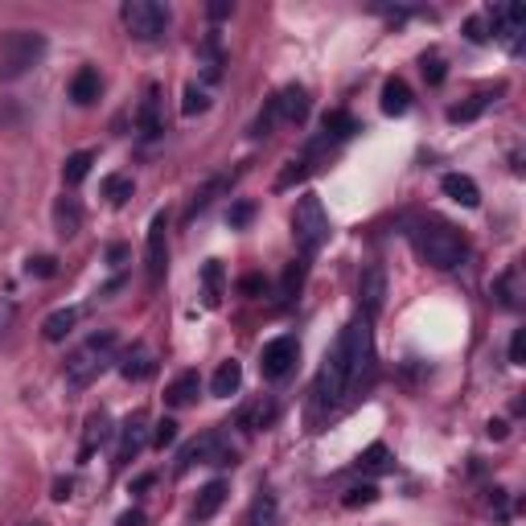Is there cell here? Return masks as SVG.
<instances>
[{
    "instance_id": "1",
    "label": "cell",
    "mask_w": 526,
    "mask_h": 526,
    "mask_svg": "<svg viewBox=\"0 0 526 526\" xmlns=\"http://www.w3.org/2000/svg\"><path fill=\"white\" fill-rule=\"evenodd\" d=\"M370 358H375L370 321L366 317L345 321V329L337 333V342H333V350L325 354L321 370H317V383H312V419L337 411L345 399L354 395L362 375L370 370Z\"/></svg>"
},
{
    "instance_id": "28",
    "label": "cell",
    "mask_w": 526,
    "mask_h": 526,
    "mask_svg": "<svg viewBox=\"0 0 526 526\" xmlns=\"http://www.w3.org/2000/svg\"><path fill=\"white\" fill-rule=\"evenodd\" d=\"M99 194L108 198L111 206H124L132 194H136V182H132L128 173H108V177L99 182Z\"/></svg>"
},
{
    "instance_id": "21",
    "label": "cell",
    "mask_w": 526,
    "mask_h": 526,
    "mask_svg": "<svg viewBox=\"0 0 526 526\" xmlns=\"http://www.w3.org/2000/svg\"><path fill=\"white\" fill-rule=\"evenodd\" d=\"M411 111V86L403 78H387L383 83V116H408Z\"/></svg>"
},
{
    "instance_id": "8",
    "label": "cell",
    "mask_w": 526,
    "mask_h": 526,
    "mask_svg": "<svg viewBox=\"0 0 526 526\" xmlns=\"http://www.w3.org/2000/svg\"><path fill=\"white\" fill-rule=\"evenodd\" d=\"M485 25H490V37L510 50V54H522V37H526V9L518 0H506V4H490L481 9Z\"/></svg>"
},
{
    "instance_id": "43",
    "label": "cell",
    "mask_w": 526,
    "mask_h": 526,
    "mask_svg": "<svg viewBox=\"0 0 526 526\" xmlns=\"http://www.w3.org/2000/svg\"><path fill=\"white\" fill-rule=\"evenodd\" d=\"M70 490H75V477H62V481H54V502H66V498H70Z\"/></svg>"
},
{
    "instance_id": "48",
    "label": "cell",
    "mask_w": 526,
    "mask_h": 526,
    "mask_svg": "<svg viewBox=\"0 0 526 526\" xmlns=\"http://www.w3.org/2000/svg\"><path fill=\"white\" fill-rule=\"evenodd\" d=\"M243 292H259V276H247V279H243Z\"/></svg>"
},
{
    "instance_id": "47",
    "label": "cell",
    "mask_w": 526,
    "mask_h": 526,
    "mask_svg": "<svg viewBox=\"0 0 526 526\" xmlns=\"http://www.w3.org/2000/svg\"><path fill=\"white\" fill-rule=\"evenodd\" d=\"M124 255H128V251H124V247H111V251H108V259H111V263H116V268H119V259H124Z\"/></svg>"
},
{
    "instance_id": "34",
    "label": "cell",
    "mask_w": 526,
    "mask_h": 526,
    "mask_svg": "<svg viewBox=\"0 0 526 526\" xmlns=\"http://www.w3.org/2000/svg\"><path fill=\"white\" fill-rule=\"evenodd\" d=\"M358 469L362 473H387L391 469V452H387V444H370V449L358 457Z\"/></svg>"
},
{
    "instance_id": "33",
    "label": "cell",
    "mask_w": 526,
    "mask_h": 526,
    "mask_svg": "<svg viewBox=\"0 0 526 526\" xmlns=\"http://www.w3.org/2000/svg\"><path fill=\"white\" fill-rule=\"evenodd\" d=\"M378 502V485L375 481H362V485H350L342 494V506L345 510H358V506H375Z\"/></svg>"
},
{
    "instance_id": "11",
    "label": "cell",
    "mask_w": 526,
    "mask_h": 526,
    "mask_svg": "<svg viewBox=\"0 0 526 526\" xmlns=\"http://www.w3.org/2000/svg\"><path fill=\"white\" fill-rule=\"evenodd\" d=\"M169 214H152L149 239H144V271H149V288H161L165 271H169Z\"/></svg>"
},
{
    "instance_id": "44",
    "label": "cell",
    "mask_w": 526,
    "mask_h": 526,
    "mask_svg": "<svg viewBox=\"0 0 526 526\" xmlns=\"http://www.w3.org/2000/svg\"><path fill=\"white\" fill-rule=\"evenodd\" d=\"M116 526H144V510H128V514H119Z\"/></svg>"
},
{
    "instance_id": "9",
    "label": "cell",
    "mask_w": 526,
    "mask_h": 526,
    "mask_svg": "<svg viewBox=\"0 0 526 526\" xmlns=\"http://www.w3.org/2000/svg\"><path fill=\"white\" fill-rule=\"evenodd\" d=\"M235 444L226 432H202L198 441H190L182 449V461H177V473H190L194 465H235Z\"/></svg>"
},
{
    "instance_id": "46",
    "label": "cell",
    "mask_w": 526,
    "mask_h": 526,
    "mask_svg": "<svg viewBox=\"0 0 526 526\" xmlns=\"http://www.w3.org/2000/svg\"><path fill=\"white\" fill-rule=\"evenodd\" d=\"M226 12H231V4H210V17H214V21L218 17H226Z\"/></svg>"
},
{
    "instance_id": "10",
    "label": "cell",
    "mask_w": 526,
    "mask_h": 526,
    "mask_svg": "<svg viewBox=\"0 0 526 526\" xmlns=\"http://www.w3.org/2000/svg\"><path fill=\"white\" fill-rule=\"evenodd\" d=\"M296 358H301V342L292 333H279V337L263 342V350H259V375L268 383H279V378H288L296 370Z\"/></svg>"
},
{
    "instance_id": "15",
    "label": "cell",
    "mask_w": 526,
    "mask_h": 526,
    "mask_svg": "<svg viewBox=\"0 0 526 526\" xmlns=\"http://www.w3.org/2000/svg\"><path fill=\"white\" fill-rule=\"evenodd\" d=\"M116 362H119V375L128 378V383H144V378L157 375V358H152L149 345H140V342L132 350H124Z\"/></svg>"
},
{
    "instance_id": "5",
    "label": "cell",
    "mask_w": 526,
    "mask_h": 526,
    "mask_svg": "<svg viewBox=\"0 0 526 526\" xmlns=\"http://www.w3.org/2000/svg\"><path fill=\"white\" fill-rule=\"evenodd\" d=\"M304 119H309V91L292 83V86H284V91H276V95L268 99V108L255 116V124H251V140L271 136L276 124L296 128V124H304Z\"/></svg>"
},
{
    "instance_id": "27",
    "label": "cell",
    "mask_w": 526,
    "mask_h": 526,
    "mask_svg": "<svg viewBox=\"0 0 526 526\" xmlns=\"http://www.w3.org/2000/svg\"><path fill=\"white\" fill-rule=\"evenodd\" d=\"M223 263L218 259H206V268H202V304L206 309H218L223 304Z\"/></svg>"
},
{
    "instance_id": "30",
    "label": "cell",
    "mask_w": 526,
    "mask_h": 526,
    "mask_svg": "<svg viewBox=\"0 0 526 526\" xmlns=\"http://www.w3.org/2000/svg\"><path fill=\"white\" fill-rule=\"evenodd\" d=\"M91 165H95V152H91V149L70 152V157H66V165H62V182L66 185H78L86 173H91Z\"/></svg>"
},
{
    "instance_id": "32",
    "label": "cell",
    "mask_w": 526,
    "mask_h": 526,
    "mask_svg": "<svg viewBox=\"0 0 526 526\" xmlns=\"http://www.w3.org/2000/svg\"><path fill=\"white\" fill-rule=\"evenodd\" d=\"M490 103H494V95H473L469 103H457V108H449V124H469V119H477Z\"/></svg>"
},
{
    "instance_id": "41",
    "label": "cell",
    "mask_w": 526,
    "mask_h": 526,
    "mask_svg": "<svg viewBox=\"0 0 526 526\" xmlns=\"http://www.w3.org/2000/svg\"><path fill=\"white\" fill-rule=\"evenodd\" d=\"M226 218H231V231H243V226H247L251 218H255V206H251V202H235Z\"/></svg>"
},
{
    "instance_id": "6",
    "label": "cell",
    "mask_w": 526,
    "mask_h": 526,
    "mask_svg": "<svg viewBox=\"0 0 526 526\" xmlns=\"http://www.w3.org/2000/svg\"><path fill=\"white\" fill-rule=\"evenodd\" d=\"M292 239H296V247L301 255H317V251L329 243V214H325V202L317 194H301L296 198V210H292Z\"/></svg>"
},
{
    "instance_id": "26",
    "label": "cell",
    "mask_w": 526,
    "mask_h": 526,
    "mask_svg": "<svg viewBox=\"0 0 526 526\" xmlns=\"http://www.w3.org/2000/svg\"><path fill=\"white\" fill-rule=\"evenodd\" d=\"M108 436H111V416L108 411H95V416L86 419V432H83V449H78V457H91V452L99 449V444H108Z\"/></svg>"
},
{
    "instance_id": "36",
    "label": "cell",
    "mask_w": 526,
    "mask_h": 526,
    "mask_svg": "<svg viewBox=\"0 0 526 526\" xmlns=\"http://www.w3.org/2000/svg\"><path fill=\"white\" fill-rule=\"evenodd\" d=\"M177 441V419H157V424H152V432H149V444L152 449H169V444Z\"/></svg>"
},
{
    "instance_id": "31",
    "label": "cell",
    "mask_w": 526,
    "mask_h": 526,
    "mask_svg": "<svg viewBox=\"0 0 526 526\" xmlns=\"http://www.w3.org/2000/svg\"><path fill=\"white\" fill-rule=\"evenodd\" d=\"M279 522V506L271 494H259L251 502V514H247V526H276Z\"/></svg>"
},
{
    "instance_id": "38",
    "label": "cell",
    "mask_w": 526,
    "mask_h": 526,
    "mask_svg": "<svg viewBox=\"0 0 526 526\" xmlns=\"http://www.w3.org/2000/svg\"><path fill=\"white\" fill-rule=\"evenodd\" d=\"M419 66H424V78H428V86H441L444 75H449V70H444V58L436 54V50H428V54L419 58Z\"/></svg>"
},
{
    "instance_id": "25",
    "label": "cell",
    "mask_w": 526,
    "mask_h": 526,
    "mask_svg": "<svg viewBox=\"0 0 526 526\" xmlns=\"http://www.w3.org/2000/svg\"><path fill=\"white\" fill-rule=\"evenodd\" d=\"M226 481H210V485H202L198 490V502H194V518L198 522H206V518H214L218 510H223V502H226Z\"/></svg>"
},
{
    "instance_id": "4",
    "label": "cell",
    "mask_w": 526,
    "mask_h": 526,
    "mask_svg": "<svg viewBox=\"0 0 526 526\" xmlns=\"http://www.w3.org/2000/svg\"><path fill=\"white\" fill-rule=\"evenodd\" d=\"M45 50H50V42H45V33H37V29L4 33V37H0V83H17V78H25L29 70H37Z\"/></svg>"
},
{
    "instance_id": "49",
    "label": "cell",
    "mask_w": 526,
    "mask_h": 526,
    "mask_svg": "<svg viewBox=\"0 0 526 526\" xmlns=\"http://www.w3.org/2000/svg\"><path fill=\"white\" fill-rule=\"evenodd\" d=\"M33 526H42V522H33Z\"/></svg>"
},
{
    "instance_id": "23",
    "label": "cell",
    "mask_w": 526,
    "mask_h": 526,
    "mask_svg": "<svg viewBox=\"0 0 526 526\" xmlns=\"http://www.w3.org/2000/svg\"><path fill=\"white\" fill-rule=\"evenodd\" d=\"M78 317H83V309H75V304H70V309H54L42 321V337L45 342H66V333L78 325Z\"/></svg>"
},
{
    "instance_id": "39",
    "label": "cell",
    "mask_w": 526,
    "mask_h": 526,
    "mask_svg": "<svg viewBox=\"0 0 526 526\" xmlns=\"http://www.w3.org/2000/svg\"><path fill=\"white\" fill-rule=\"evenodd\" d=\"M25 271H29V276H37V279H50L58 271V259L54 255H33L29 263H25Z\"/></svg>"
},
{
    "instance_id": "12",
    "label": "cell",
    "mask_w": 526,
    "mask_h": 526,
    "mask_svg": "<svg viewBox=\"0 0 526 526\" xmlns=\"http://www.w3.org/2000/svg\"><path fill=\"white\" fill-rule=\"evenodd\" d=\"M144 444H149V416L144 411H132L124 424H119V444H116V469H124V465H132L144 452Z\"/></svg>"
},
{
    "instance_id": "20",
    "label": "cell",
    "mask_w": 526,
    "mask_h": 526,
    "mask_svg": "<svg viewBox=\"0 0 526 526\" xmlns=\"http://www.w3.org/2000/svg\"><path fill=\"white\" fill-rule=\"evenodd\" d=\"M239 387H243V366H239L235 358L218 362L214 378H210V395H214V399H231Z\"/></svg>"
},
{
    "instance_id": "22",
    "label": "cell",
    "mask_w": 526,
    "mask_h": 526,
    "mask_svg": "<svg viewBox=\"0 0 526 526\" xmlns=\"http://www.w3.org/2000/svg\"><path fill=\"white\" fill-rule=\"evenodd\" d=\"M321 132H325V144H329V140H333V144H342V140H350V136H354V132H362V128H358V119L354 116H350V111H325V116H321Z\"/></svg>"
},
{
    "instance_id": "45",
    "label": "cell",
    "mask_w": 526,
    "mask_h": 526,
    "mask_svg": "<svg viewBox=\"0 0 526 526\" xmlns=\"http://www.w3.org/2000/svg\"><path fill=\"white\" fill-rule=\"evenodd\" d=\"M490 436H494V441H506V419H490Z\"/></svg>"
},
{
    "instance_id": "2",
    "label": "cell",
    "mask_w": 526,
    "mask_h": 526,
    "mask_svg": "<svg viewBox=\"0 0 526 526\" xmlns=\"http://www.w3.org/2000/svg\"><path fill=\"white\" fill-rule=\"evenodd\" d=\"M411 247L436 271H452L469 259V239L444 218H424V223L411 226Z\"/></svg>"
},
{
    "instance_id": "37",
    "label": "cell",
    "mask_w": 526,
    "mask_h": 526,
    "mask_svg": "<svg viewBox=\"0 0 526 526\" xmlns=\"http://www.w3.org/2000/svg\"><path fill=\"white\" fill-rule=\"evenodd\" d=\"M494 296H502L506 309H518V271H506L494 284Z\"/></svg>"
},
{
    "instance_id": "13",
    "label": "cell",
    "mask_w": 526,
    "mask_h": 526,
    "mask_svg": "<svg viewBox=\"0 0 526 526\" xmlns=\"http://www.w3.org/2000/svg\"><path fill=\"white\" fill-rule=\"evenodd\" d=\"M358 304H362L366 321H375L378 312H383V304H387V271L378 268V263L362 268V276H358Z\"/></svg>"
},
{
    "instance_id": "29",
    "label": "cell",
    "mask_w": 526,
    "mask_h": 526,
    "mask_svg": "<svg viewBox=\"0 0 526 526\" xmlns=\"http://www.w3.org/2000/svg\"><path fill=\"white\" fill-rule=\"evenodd\" d=\"M271 424H276V403H271V399H268V403L259 399V403H251V408L239 416V428H247V432L271 428Z\"/></svg>"
},
{
    "instance_id": "19",
    "label": "cell",
    "mask_w": 526,
    "mask_h": 526,
    "mask_svg": "<svg viewBox=\"0 0 526 526\" xmlns=\"http://www.w3.org/2000/svg\"><path fill=\"white\" fill-rule=\"evenodd\" d=\"M99 91H103V75H99L95 66H83V70L70 78V99H75L78 108H91L99 99Z\"/></svg>"
},
{
    "instance_id": "17",
    "label": "cell",
    "mask_w": 526,
    "mask_h": 526,
    "mask_svg": "<svg viewBox=\"0 0 526 526\" xmlns=\"http://www.w3.org/2000/svg\"><path fill=\"white\" fill-rule=\"evenodd\" d=\"M198 391H202V375L198 370H185V375H177L165 387V403H169L173 411H182V408H190V403H198Z\"/></svg>"
},
{
    "instance_id": "7",
    "label": "cell",
    "mask_w": 526,
    "mask_h": 526,
    "mask_svg": "<svg viewBox=\"0 0 526 526\" xmlns=\"http://www.w3.org/2000/svg\"><path fill=\"white\" fill-rule=\"evenodd\" d=\"M119 21H124L128 37H136V42H161L165 29H169V9L157 4V0H124Z\"/></svg>"
},
{
    "instance_id": "42",
    "label": "cell",
    "mask_w": 526,
    "mask_h": 526,
    "mask_svg": "<svg viewBox=\"0 0 526 526\" xmlns=\"http://www.w3.org/2000/svg\"><path fill=\"white\" fill-rule=\"evenodd\" d=\"M522 350H526V329H514V337H510V362L522 366Z\"/></svg>"
},
{
    "instance_id": "24",
    "label": "cell",
    "mask_w": 526,
    "mask_h": 526,
    "mask_svg": "<svg viewBox=\"0 0 526 526\" xmlns=\"http://www.w3.org/2000/svg\"><path fill=\"white\" fill-rule=\"evenodd\" d=\"M231 182H235V173H218V177H210V182H206L202 190L190 198V210H185V218H198V214H202V210L214 202L218 194H226V190H231Z\"/></svg>"
},
{
    "instance_id": "35",
    "label": "cell",
    "mask_w": 526,
    "mask_h": 526,
    "mask_svg": "<svg viewBox=\"0 0 526 526\" xmlns=\"http://www.w3.org/2000/svg\"><path fill=\"white\" fill-rule=\"evenodd\" d=\"M202 111H210V91L206 86H185V99H182V116H202Z\"/></svg>"
},
{
    "instance_id": "16",
    "label": "cell",
    "mask_w": 526,
    "mask_h": 526,
    "mask_svg": "<svg viewBox=\"0 0 526 526\" xmlns=\"http://www.w3.org/2000/svg\"><path fill=\"white\" fill-rule=\"evenodd\" d=\"M441 190H444V198H452V202L465 206V210H477V206H481V190H477V182H473L469 173H444Z\"/></svg>"
},
{
    "instance_id": "40",
    "label": "cell",
    "mask_w": 526,
    "mask_h": 526,
    "mask_svg": "<svg viewBox=\"0 0 526 526\" xmlns=\"http://www.w3.org/2000/svg\"><path fill=\"white\" fill-rule=\"evenodd\" d=\"M465 37H469L473 45L490 42V25H485V17H481V12H477V17H469V21H465Z\"/></svg>"
},
{
    "instance_id": "3",
    "label": "cell",
    "mask_w": 526,
    "mask_h": 526,
    "mask_svg": "<svg viewBox=\"0 0 526 526\" xmlns=\"http://www.w3.org/2000/svg\"><path fill=\"white\" fill-rule=\"evenodd\" d=\"M119 358V337H116V329H99V333H91L83 345H75L70 350V358H66V383L75 391H83V387H91L103 370H108L111 362Z\"/></svg>"
},
{
    "instance_id": "14",
    "label": "cell",
    "mask_w": 526,
    "mask_h": 526,
    "mask_svg": "<svg viewBox=\"0 0 526 526\" xmlns=\"http://www.w3.org/2000/svg\"><path fill=\"white\" fill-rule=\"evenodd\" d=\"M136 128L144 140H157L165 132V119H161V86L149 83L144 86V99H140V111H136Z\"/></svg>"
},
{
    "instance_id": "18",
    "label": "cell",
    "mask_w": 526,
    "mask_h": 526,
    "mask_svg": "<svg viewBox=\"0 0 526 526\" xmlns=\"http://www.w3.org/2000/svg\"><path fill=\"white\" fill-rule=\"evenodd\" d=\"M54 231L62 239H75L78 231H83V206H78V198H58L54 202Z\"/></svg>"
}]
</instances>
